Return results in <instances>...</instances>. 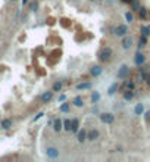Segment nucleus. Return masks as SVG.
Returning a JSON list of instances; mask_svg holds the SVG:
<instances>
[{"instance_id": "a878e982", "label": "nucleus", "mask_w": 150, "mask_h": 162, "mask_svg": "<svg viewBox=\"0 0 150 162\" xmlns=\"http://www.w3.org/2000/svg\"><path fill=\"white\" fill-rule=\"evenodd\" d=\"M146 44H147V37L146 35H141L140 40H138V50H141Z\"/></svg>"}, {"instance_id": "4be33fe9", "label": "nucleus", "mask_w": 150, "mask_h": 162, "mask_svg": "<svg viewBox=\"0 0 150 162\" xmlns=\"http://www.w3.org/2000/svg\"><path fill=\"white\" fill-rule=\"evenodd\" d=\"M130 5H131V9H133L134 12H138L140 8H141V5H140L138 0H130Z\"/></svg>"}, {"instance_id": "e433bc0d", "label": "nucleus", "mask_w": 150, "mask_h": 162, "mask_svg": "<svg viewBox=\"0 0 150 162\" xmlns=\"http://www.w3.org/2000/svg\"><path fill=\"white\" fill-rule=\"evenodd\" d=\"M88 2H94V0H88Z\"/></svg>"}, {"instance_id": "1a4fd4ad", "label": "nucleus", "mask_w": 150, "mask_h": 162, "mask_svg": "<svg viewBox=\"0 0 150 162\" xmlns=\"http://www.w3.org/2000/svg\"><path fill=\"white\" fill-rule=\"evenodd\" d=\"M100 137V131L97 128H93V130H87V140L88 142H94Z\"/></svg>"}, {"instance_id": "dca6fc26", "label": "nucleus", "mask_w": 150, "mask_h": 162, "mask_svg": "<svg viewBox=\"0 0 150 162\" xmlns=\"http://www.w3.org/2000/svg\"><path fill=\"white\" fill-rule=\"evenodd\" d=\"M59 112H62V113H69L71 112V103L69 102H62L60 103V106H59Z\"/></svg>"}, {"instance_id": "2eb2a0df", "label": "nucleus", "mask_w": 150, "mask_h": 162, "mask_svg": "<svg viewBox=\"0 0 150 162\" xmlns=\"http://www.w3.org/2000/svg\"><path fill=\"white\" fill-rule=\"evenodd\" d=\"M93 87V83H90V81H84V83H79V84H77V90L78 91H84V90H90Z\"/></svg>"}, {"instance_id": "5701e85b", "label": "nucleus", "mask_w": 150, "mask_h": 162, "mask_svg": "<svg viewBox=\"0 0 150 162\" xmlns=\"http://www.w3.org/2000/svg\"><path fill=\"white\" fill-rule=\"evenodd\" d=\"M140 33H141V35L150 37V25H141L140 27Z\"/></svg>"}, {"instance_id": "58836bf2", "label": "nucleus", "mask_w": 150, "mask_h": 162, "mask_svg": "<svg viewBox=\"0 0 150 162\" xmlns=\"http://www.w3.org/2000/svg\"><path fill=\"white\" fill-rule=\"evenodd\" d=\"M0 120H2V115H0Z\"/></svg>"}, {"instance_id": "7c9ffc66", "label": "nucleus", "mask_w": 150, "mask_h": 162, "mask_svg": "<svg viewBox=\"0 0 150 162\" xmlns=\"http://www.w3.org/2000/svg\"><path fill=\"white\" fill-rule=\"evenodd\" d=\"M43 117H44V112H38L37 115H35V117L32 118V122H37L40 118H43Z\"/></svg>"}, {"instance_id": "39448f33", "label": "nucleus", "mask_w": 150, "mask_h": 162, "mask_svg": "<svg viewBox=\"0 0 150 162\" xmlns=\"http://www.w3.org/2000/svg\"><path fill=\"white\" fill-rule=\"evenodd\" d=\"M133 44H134V40H133V37L131 35H124L122 37V40H121V47L124 49V50H130L131 47H133Z\"/></svg>"}, {"instance_id": "a211bd4d", "label": "nucleus", "mask_w": 150, "mask_h": 162, "mask_svg": "<svg viewBox=\"0 0 150 162\" xmlns=\"http://www.w3.org/2000/svg\"><path fill=\"white\" fill-rule=\"evenodd\" d=\"M135 93H134V90H124V100L125 102H131L134 99Z\"/></svg>"}, {"instance_id": "aec40b11", "label": "nucleus", "mask_w": 150, "mask_h": 162, "mask_svg": "<svg viewBox=\"0 0 150 162\" xmlns=\"http://www.w3.org/2000/svg\"><path fill=\"white\" fill-rule=\"evenodd\" d=\"M71 105L75 106V108H82V106H84V99H82L81 96H75Z\"/></svg>"}, {"instance_id": "c756f323", "label": "nucleus", "mask_w": 150, "mask_h": 162, "mask_svg": "<svg viewBox=\"0 0 150 162\" xmlns=\"http://www.w3.org/2000/svg\"><path fill=\"white\" fill-rule=\"evenodd\" d=\"M125 19H126V22H131L134 21V15H133V12H125Z\"/></svg>"}, {"instance_id": "4468645a", "label": "nucleus", "mask_w": 150, "mask_h": 162, "mask_svg": "<svg viewBox=\"0 0 150 162\" xmlns=\"http://www.w3.org/2000/svg\"><path fill=\"white\" fill-rule=\"evenodd\" d=\"M52 127H53V131L59 133V131H62V130H63V121H62L60 118H56V120H53Z\"/></svg>"}, {"instance_id": "f3484780", "label": "nucleus", "mask_w": 150, "mask_h": 162, "mask_svg": "<svg viewBox=\"0 0 150 162\" xmlns=\"http://www.w3.org/2000/svg\"><path fill=\"white\" fill-rule=\"evenodd\" d=\"M62 90H63V81H60V80L55 81L53 86H52V91L53 93H59V91H62Z\"/></svg>"}, {"instance_id": "9b49d317", "label": "nucleus", "mask_w": 150, "mask_h": 162, "mask_svg": "<svg viewBox=\"0 0 150 162\" xmlns=\"http://www.w3.org/2000/svg\"><path fill=\"white\" fill-rule=\"evenodd\" d=\"M134 63H135L137 66H141V65H144V63H146V56H144L140 50L134 55Z\"/></svg>"}, {"instance_id": "423d86ee", "label": "nucleus", "mask_w": 150, "mask_h": 162, "mask_svg": "<svg viewBox=\"0 0 150 162\" xmlns=\"http://www.w3.org/2000/svg\"><path fill=\"white\" fill-rule=\"evenodd\" d=\"M113 34H115L116 37H124V35H126V34H128V25H125V24L116 25L115 30H113Z\"/></svg>"}, {"instance_id": "c9c22d12", "label": "nucleus", "mask_w": 150, "mask_h": 162, "mask_svg": "<svg viewBox=\"0 0 150 162\" xmlns=\"http://www.w3.org/2000/svg\"><path fill=\"white\" fill-rule=\"evenodd\" d=\"M146 83H147V84H149V87H150V74L147 75V78H146Z\"/></svg>"}, {"instance_id": "6ab92c4d", "label": "nucleus", "mask_w": 150, "mask_h": 162, "mask_svg": "<svg viewBox=\"0 0 150 162\" xmlns=\"http://www.w3.org/2000/svg\"><path fill=\"white\" fill-rule=\"evenodd\" d=\"M78 130H79V120L78 118H72L71 120V133L77 134Z\"/></svg>"}, {"instance_id": "4c0bfd02", "label": "nucleus", "mask_w": 150, "mask_h": 162, "mask_svg": "<svg viewBox=\"0 0 150 162\" xmlns=\"http://www.w3.org/2000/svg\"><path fill=\"white\" fill-rule=\"evenodd\" d=\"M10 2H16V0H10Z\"/></svg>"}, {"instance_id": "9d476101", "label": "nucleus", "mask_w": 150, "mask_h": 162, "mask_svg": "<svg viewBox=\"0 0 150 162\" xmlns=\"http://www.w3.org/2000/svg\"><path fill=\"white\" fill-rule=\"evenodd\" d=\"M77 140H78V143L87 142V128H79L77 131Z\"/></svg>"}, {"instance_id": "bb28decb", "label": "nucleus", "mask_w": 150, "mask_h": 162, "mask_svg": "<svg viewBox=\"0 0 150 162\" xmlns=\"http://www.w3.org/2000/svg\"><path fill=\"white\" fill-rule=\"evenodd\" d=\"M138 15H140V18H141V19H147V15H149V12H147V9H146V8H140V10H138Z\"/></svg>"}, {"instance_id": "20e7f679", "label": "nucleus", "mask_w": 150, "mask_h": 162, "mask_svg": "<svg viewBox=\"0 0 150 162\" xmlns=\"http://www.w3.org/2000/svg\"><path fill=\"white\" fill-rule=\"evenodd\" d=\"M44 153H46V156H47L49 159H57V158L60 156V150H59L56 146H49V147H46Z\"/></svg>"}, {"instance_id": "0eeeda50", "label": "nucleus", "mask_w": 150, "mask_h": 162, "mask_svg": "<svg viewBox=\"0 0 150 162\" xmlns=\"http://www.w3.org/2000/svg\"><path fill=\"white\" fill-rule=\"evenodd\" d=\"M12 125H13L12 118H2V120H0V128H2L3 131L10 130V128H12Z\"/></svg>"}, {"instance_id": "6e6552de", "label": "nucleus", "mask_w": 150, "mask_h": 162, "mask_svg": "<svg viewBox=\"0 0 150 162\" xmlns=\"http://www.w3.org/2000/svg\"><path fill=\"white\" fill-rule=\"evenodd\" d=\"M102 74H103V66H102V65H93V66L90 68V75H91V77L97 78V77H100Z\"/></svg>"}, {"instance_id": "f8f14e48", "label": "nucleus", "mask_w": 150, "mask_h": 162, "mask_svg": "<svg viewBox=\"0 0 150 162\" xmlns=\"http://www.w3.org/2000/svg\"><path fill=\"white\" fill-rule=\"evenodd\" d=\"M53 91L50 90V91H44L41 96H40V100H41V103H49V102H52L53 100Z\"/></svg>"}, {"instance_id": "cd10ccee", "label": "nucleus", "mask_w": 150, "mask_h": 162, "mask_svg": "<svg viewBox=\"0 0 150 162\" xmlns=\"http://www.w3.org/2000/svg\"><path fill=\"white\" fill-rule=\"evenodd\" d=\"M63 130H65V131H71V120L69 118L63 120Z\"/></svg>"}, {"instance_id": "f03ea898", "label": "nucleus", "mask_w": 150, "mask_h": 162, "mask_svg": "<svg viewBox=\"0 0 150 162\" xmlns=\"http://www.w3.org/2000/svg\"><path fill=\"white\" fill-rule=\"evenodd\" d=\"M99 118H100V121L103 124H108V125H111V124L115 122V115L112 112H100L99 113Z\"/></svg>"}, {"instance_id": "f704fd0d", "label": "nucleus", "mask_w": 150, "mask_h": 162, "mask_svg": "<svg viewBox=\"0 0 150 162\" xmlns=\"http://www.w3.org/2000/svg\"><path fill=\"white\" fill-rule=\"evenodd\" d=\"M144 118H146V121H150V112H146L144 113Z\"/></svg>"}, {"instance_id": "b1692460", "label": "nucleus", "mask_w": 150, "mask_h": 162, "mask_svg": "<svg viewBox=\"0 0 150 162\" xmlns=\"http://www.w3.org/2000/svg\"><path fill=\"white\" fill-rule=\"evenodd\" d=\"M99 102H100V93H99V91H93V93H91V103L97 105Z\"/></svg>"}, {"instance_id": "7ed1b4c3", "label": "nucleus", "mask_w": 150, "mask_h": 162, "mask_svg": "<svg viewBox=\"0 0 150 162\" xmlns=\"http://www.w3.org/2000/svg\"><path fill=\"white\" fill-rule=\"evenodd\" d=\"M128 75H130V66L122 63L119 68H118V72H116V78L118 80H125L128 78Z\"/></svg>"}, {"instance_id": "ddd939ff", "label": "nucleus", "mask_w": 150, "mask_h": 162, "mask_svg": "<svg viewBox=\"0 0 150 162\" xmlns=\"http://www.w3.org/2000/svg\"><path fill=\"white\" fill-rule=\"evenodd\" d=\"M134 88H135V83L133 80H128V78H125L124 84L121 86V90H134Z\"/></svg>"}, {"instance_id": "c85d7f7f", "label": "nucleus", "mask_w": 150, "mask_h": 162, "mask_svg": "<svg viewBox=\"0 0 150 162\" xmlns=\"http://www.w3.org/2000/svg\"><path fill=\"white\" fill-rule=\"evenodd\" d=\"M30 10L31 12H37L38 10V2H37V0H35V2H32V3H30Z\"/></svg>"}, {"instance_id": "393cba45", "label": "nucleus", "mask_w": 150, "mask_h": 162, "mask_svg": "<svg viewBox=\"0 0 150 162\" xmlns=\"http://www.w3.org/2000/svg\"><path fill=\"white\" fill-rule=\"evenodd\" d=\"M134 113H135V115H143V113H144V106H143V103H137V106L134 108Z\"/></svg>"}, {"instance_id": "412c9836", "label": "nucleus", "mask_w": 150, "mask_h": 162, "mask_svg": "<svg viewBox=\"0 0 150 162\" xmlns=\"http://www.w3.org/2000/svg\"><path fill=\"white\" fill-rule=\"evenodd\" d=\"M118 88H119V84H118V83H113V84L108 88V96H113L116 91H118Z\"/></svg>"}, {"instance_id": "f257e3e1", "label": "nucleus", "mask_w": 150, "mask_h": 162, "mask_svg": "<svg viewBox=\"0 0 150 162\" xmlns=\"http://www.w3.org/2000/svg\"><path fill=\"white\" fill-rule=\"evenodd\" d=\"M112 56H113V50L109 47V46L102 47V49L99 50V53H97V59H99V62H102V63L109 62V60L112 59Z\"/></svg>"}, {"instance_id": "473e14b6", "label": "nucleus", "mask_w": 150, "mask_h": 162, "mask_svg": "<svg viewBox=\"0 0 150 162\" xmlns=\"http://www.w3.org/2000/svg\"><path fill=\"white\" fill-rule=\"evenodd\" d=\"M91 112H93V113H96V115H99V113H100V111H99V108H97L96 105H93V109H91Z\"/></svg>"}, {"instance_id": "ea45409f", "label": "nucleus", "mask_w": 150, "mask_h": 162, "mask_svg": "<svg viewBox=\"0 0 150 162\" xmlns=\"http://www.w3.org/2000/svg\"><path fill=\"white\" fill-rule=\"evenodd\" d=\"M99 2H103V0H99Z\"/></svg>"}, {"instance_id": "2f4dec72", "label": "nucleus", "mask_w": 150, "mask_h": 162, "mask_svg": "<svg viewBox=\"0 0 150 162\" xmlns=\"http://www.w3.org/2000/svg\"><path fill=\"white\" fill-rule=\"evenodd\" d=\"M66 100V96L65 95H60L59 97H57V103H62V102H65Z\"/></svg>"}, {"instance_id": "72a5a7b5", "label": "nucleus", "mask_w": 150, "mask_h": 162, "mask_svg": "<svg viewBox=\"0 0 150 162\" xmlns=\"http://www.w3.org/2000/svg\"><path fill=\"white\" fill-rule=\"evenodd\" d=\"M28 3H30V0H21V5H22V8H25Z\"/></svg>"}]
</instances>
